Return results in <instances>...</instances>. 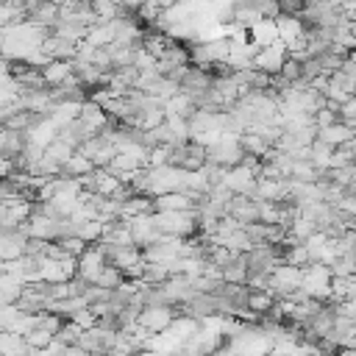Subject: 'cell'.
Listing matches in <instances>:
<instances>
[{
    "label": "cell",
    "mask_w": 356,
    "mask_h": 356,
    "mask_svg": "<svg viewBox=\"0 0 356 356\" xmlns=\"http://www.w3.org/2000/svg\"><path fill=\"white\" fill-rule=\"evenodd\" d=\"M175 320V312H172V306L170 303H156V306H142V312H139V325L142 328H147L150 334H161V331H167V325Z\"/></svg>",
    "instance_id": "52a82bcc"
},
{
    "label": "cell",
    "mask_w": 356,
    "mask_h": 356,
    "mask_svg": "<svg viewBox=\"0 0 356 356\" xmlns=\"http://www.w3.org/2000/svg\"><path fill=\"white\" fill-rule=\"evenodd\" d=\"M125 222L131 225V234H134V245L136 248H147V245H153L161 236V231L153 222V214H136V217H128Z\"/></svg>",
    "instance_id": "7c38bea8"
},
{
    "label": "cell",
    "mask_w": 356,
    "mask_h": 356,
    "mask_svg": "<svg viewBox=\"0 0 356 356\" xmlns=\"http://www.w3.org/2000/svg\"><path fill=\"white\" fill-rule=\"evenodd\" d=\"M286 56H289V53H286V44L278 39V42H273V44H267V47H261V50L256 53V58H253V70L278 75L281 67H284V61H286Z\"/></svg>",
    "instance_id": "ba28073f"
},
{
    "label": "cell",
    "mask_w": 356,
    "mask_h": 356,
    "mask_svg": "<svg viewBox=\"0 0 356 356\" xmlns=\"http://www.w3.org/2000/svg\"><path fill=\"white\" fill-rule=\"evenodd\" d=\"M25 242L28 236L14 228V231H0V261H11V259H19L25 253Z\"/></svg>",
    "instance_id": "5bb4252c"
},
{
    "label": "cell",
    "mask_w": 356,
    "mask_h": 356,
    "mask_svg": "<svg viewBox=\"0 0 356 356\" xmlns=\"http://www.w3.org/2000/svg\"><path fill=\"white\" fill-rule=\"evenodd\" d=\"M3 39H6V25H0V50H3Z\"/></svg>",
    "instance_id": "d590c367"
},
{
    "label": "cell",
    "mask_w": 356,
    "mask_h": 356,
    "mask_svg": "<svg viewBox=\"0 0 356 356\" xmlns=\"http://www.w3.org/2000/svg\"><path fill=\"white\" fill-rule=\"evenodd\" d=\"M36 264H39V281L44 284H61L75 278L78 273V259L72 256H39Z\"/></svg>",
    "instance_id": "7a4b0ae2"
},
{
    "label": "cell",
    "mask_w": 356,
    "mask_h": 356,
    "mask_svg": "<svg viewBox=\"0 0 356 356\" xmlns=\"http://www.w3.org/2000/svg\"><path fill=\"white\" fill-rule=\"evenodd\" d=\"M22 134H25V145L44 150L50 142H56V139H58V125H56L50 117H39V120H36L28 131H22Z\"/></svg>",
    "instance_id": "30bf717a"
},
{
    "label": "cell",
    "mask_w": 356,
    "mask_h": 356,
    "mask_svg": "<svg viewBox=\"0 0 356 356\" xmlns=\"http://www.w3.org/2000/svg\"><path fill=\"white\" fill-rule=\"evenodd\" d=\"M106 264H108V259H106L100 242H92V245L78 256V273H75V275H78L81 281H86V284H95Z\"/></svg>",
    "instance_id": "5b68a950"
},
{
    "label": "cell",
    "mask_w": 356,
    "mask_h": 356,
    "mask_svg": "<svg viewBox=\"0 0 356 356\" xmlns=\"http://www.w3.org/2000/svg\"><path fill=\"white\" fill-rule=\"evenodd\" d=\"M61 17V8L56 0H33V3H25V19L44 28V31H53V25L58 22Z\"/></svg>",
    "instance_id": "8992f818"
},
{
    "label": "cell",
    "mask_w": 356,
    "mask_h": 356,
    "mask_svg": "<svg viewBox=\"0 0 356 356\" xmlns=\"http://www.w3.org/2000/svg\"><path fill=\"white\" fill-rule=\"evenodd\" d=\"M78 147H72L70 142H64V139H56V142H50L47 147H44V156L50 159V161H56L61 170H64V164L70 161V156L75 153Z\"/></svg>",
    "instance_id": "484cf974"
},
{
    "label": "cell",
    "mask_w": 356,
    "mask_h": 356,
    "mask_svg": "<svg viewBox=\"0 0 356 356\" xmlns=\"http://www.w3.org/2000/svg\"><path fill=\"white\" fill-rule=\"evenodd\" d=\"M250 42L253 44H259V47H267V44H273V42H278V25H275V19H259L253 28H250Z\"/></svg>",
    "instance_id": "d6986e66"
},
{
    "label": "cell",
    "mask_w": 356,
    "mask_h": 356,
    "mask_svg": "<svg viewBox=\"0 0 356 356\" xmlns=\"http://www.w3.org/2000/svg\"><path fill=\"white\" fill-rule=\"evenodd\" d=\"M348 58H353V61H356V50H350V53H348Z\"/></svg>",
    "instance_id": "8d00e7d4"
},
{
    "label": "cell",
    "mask_w": 356,
    "mask_h": 356,
    "mask_svg": "<svg viewBox=\"0 0 356 356\" xmlns=\"http://www.w3.org/2000/svg\"><path fill=\"white\" fill-rule=\"evenodd\" d=\"M256 181H259V175H256L250 167H245L242 161L234 164V167H228V170H225V178H222V184H225L234 195H253V192H256Z\"/></svg>",
    "instance_id": "9c48e42d"
},
{
    "label": "cell",
    "mask_w": 356,
    "mask_h": 356,
    "mask_svg": "<svg viewBox=\"0 0 356 356\" xmlns=\"http://www.w3.org/2000/svg\"><path fill=\"white\" fill-rule=\"evenodd\" d=\"M58 245H61V250H64L67 256H72V259H78V256L89 248V242H83V239H81V236H75V234L61 236V239H58Z\"/></svg>",
    "instance_id": "83f0119b"
},
{
    "label": "cell",
    "mask_w": 356,
    "mask_h": 356,
    "mask_svg": "<svg viewBox=\"0 0 356 356\" xmlns=\"http://www.w3.org/2000/svg\"><path fill=\"white\" fill-rule=\"evenodd\" d=\"M331 156H334V147H331V145H325V142H320V139H314V142L309 145V161H312L317 170H331Z\"/></svg>",
    "instance_id": "d4e9b609"
},
{
    "label": "cell",
    "mask_w": 356,
    "mask_h": 356,
    "mask_svg": "<svg viewBox=\"0 0 356 356\" xmlns=\"http://www.w3.org/2000/svg\"><path fill=\"white\" fill-rule=\"evenodd\" d=\"M195 209V200L186 192H164L153 197V211H189Z\"/></svg>",
    "instance_id": "2e32d148"
},
{
    "label": "cell",
    "mask_w": 356,
    "mask_h": 356,
    "mask_svg": "<svg viewBox=\"0 0 356 356\" xmlns=\"http://www.w3.org/2000/svg\"><path fill=\"white\" fill-rule=\"evenodd\" d=\"M53 339H56V334H50L44 325H39V328H33L31 334H25V342H28V348H47Z\"/></svg>",
    "instance_id": "f546056e"
},
{
    "label": "cell",
    "mask_w": 356,
    "mask_h": 356,
    "mask_svg": "<svg viewBox=\"0 0 356 356\" xmlns=\"http://www.w3.org/2000/svg\"><path fill=\"white\" fill-rule=\"evenodd\" d=\"M81 325L78 323H72V320H67L64 325H61V331L56 334V339H61L64 345H78V339H81Z\"/></svg>",
    "instance_id": "4dcf8cb0"
},
{
    "label": "cell",
    "mask_w": 356,
    "mask_h": 356,
    "mask_svg": "<svg viewBox=\"0 0 356 356\" xmlns=\"http://www.w3.org/2000/svg\"><path fill=\"white\" fill-rule=\"evenodd\" d=\"M28 342L22 334L11 331V328H3L0 331V356H28Z\"/></svg>",
    "instance_id": "ac0fdd59"
},
{
    "label": "cell",
    "mask_w": 356,
    "mask_h": 356,
    "mask_svg": "<svg viewBox=\"0 0 356 356\" xmlns=\"http://www.w3.org/2000/svg\"><path fill=\"white\" fill-rule=\"evenodd\" d=\"M286 83H295V81H300L303 78V61H298V58H289L286 56V61H284V67H281V72H278Z\"/></svg>",
    "instance_id": "f1b7e54d"
},
{
    "label": "cell",
    "mask_w": 356,
    "mask_h": 356,
    "mask_svg": "<svg viewBox=\"0 0 356 356\" xmlns=\"http://www.w3.org/2000/svg\"><path fill=\"white\" fill-rule=\"evenodd\" d=\"M300 278H303V267H295V264H275V270L270 273V292L275 298H289L298 286H300Z\"/></svg>",
    "instance_id": "3957f363"
},
{
    "label": "cell",
    "mask_w": 356,
    "mask_h": 356,
    "mask_svg": "<svg viewBox=\"0 0 356 356\" xmlns=\"http://www.w3.org/2000/svg\"><path fill=\"white\" fill-rule=\"evenodd\" d=\"M122 281H125V273H122L120 267H114V264H106L95 284H100V286H106V289H117Z\"/></svg>",
    "instance_id": "4316f807"
},
{
    "label": "cell",
    "mask_w": 356,
    "mask_h": 356,
    "mask_svg": "<svg viewBox=\"0 0 356 356\" xmlns=\"http://www.w3.org/2000/svg\"><path fill=\"white\" fill-rule=\"evenodd\" d=\"M25 278H19V275H14V273H0V303H17L19 298H22V292H25Z\"/></svg>",
    "instance_id": "e0dca14e"
},
{
    "label": "cell",
    "mask_w": 356,
    "mask_h": 356,
    "mask_svg": "<svg viewBox=\"0 0 356 356\" xmlns=\"http://www.w3.org/2000/svg\"><path fill=\"white\" fill-rule=\"evenodd\" d=\"M228 217H234L242 228L259 222V200L253 195H234L228 203Z\"/></svg>",
    "instance_id": "8fae6325"
},
{
    "label": "cell",
    "mask_w": 356,
    "mask_h": 356,
    "mask_svg": "<svg viewBox=\"0 0 356 356\" xmlns=\"http://www.w3.org/2000/svg\"><path fill=\"white\" fill-rule=\"evenodd\" d=\"M273 306H275V295L270 289H250L248 292V309L256 312L259 317L267 314V312H273Z\"/></svg>",
    "instance_id": "7402d4cb"
},
{
    "label": "cell",
    "mask_w": 356,
    "mask_h": 356,
    "mask_svg": "<svg viewBox=\"0 0 356 356\" xmlns=\"http://www.w3.org/2000/svg\"><path fill=\"white\" fill-rule=\"evenodd\" d=\"M67 320H72V323H78L81 328H92V325H97V317H95V312L86 306V309H81V312H75L72 317H67Z\"/></svg>",
    "instance_id": "d6a6232c"
},
{
    "label": "cell",
    "mask_w": 356,
    "mask_h": 356,
    "mask_svg": "<svg viewBox=\"0 0 356 356\" xmlns=\"http://www.w3.org/2000/svg\"><path fill=\"white\" fill-rule=\"evenodd\" d=\"M331 356H356V348H339V350L331 353Z\"/></svg>",
    "instance_id": "e575fe53"
},
{
    "label": "cell",
    "mask_w": 356,
    "mask_h": 356,
    "mask_svg": "<svg viewBox=\"0 0 356 356\" xmlns=\"http://www.w3.org/2000/svg\"><path fill=\"white\" fill-rule=\"evenodd\" d=\"M92 170H95L92 159H89V156H83L81 150H75V153L70 156V161L64 164L61 175H67V178H83V175H89Z\"/></svg>",
    "instance_id": "44dd1931"
},
{
    "label": "cell",
    "mask_w": 356,
    "mask_h": 356,
    "mask_svg": "<svg viewBox=\"0 0 356 356\" xmlns=\"http://www.w3.org/2000/svg\"><path fill=\"white\" fill-rule=\"evenodd\" d=\"M42 78H44V86H47V89L64 86L67 81H72V78H75L72 61H64V58H53L47 67H42Z\"/></svg>",
    "instance_id": "4fadbf2b"
},
{
    "label": "cell",
    "mask_w": 356,
    "mask_h": 356,
    "mask_svg": "<svg viewBox=\"0 0 356 356\" xmlns=\"http://www.w3.org/2000/svg\"><path fill=\"white\" fill-rule=\"evenodd\" d=\"M197 209H189V211H153V222L161 234H170V236H195L197 234Z\"/></svg>",
    "instance_id": "6da1fadb"
},
{
    "label": "cell",
    "mask_w": 356,
    "mask_h": 356,
    "mask_svg": "<svg viewBox=\"0 0 356 356\" xmlns=\"http://www.w3.org/2000/svg\"><path fill=\"white\" fill-rule=\"evenodd\" d=\"M195 108H197V103H195L186 92H181V89H178L170 100H164V114H178V117H186V120H189Z\"/></svg>",
    "instance_id": "ffe728a7"
},
{
    "label": "cell",
    "mask_w": 356,
    "mask_h": 356,
    "mask_svg": "<svg viewBox=\"0 0 356 356\" xmlns=\"http://www.w3.org/2000/svg\"><path fill=\"white\" fill-rule=\"evenodd\" d=\"M14 170H17L14 159H8V156H0V181H3V178H8V175H14Z\"/></svg>",
    "instance_id": "836d02e7"
},
{
    "label": "cell",
    "mask_w": 356,
    "mask_h": 356,
    "mask_svg": "<svg viewBox=\"0 0 356 356\" xmlns=\"http://www.w3.org/2000/svg\"><path fill=\"white\" fill-rule=\"evenodd\" d=\"M337 120H339V111L331 108V106H323L320 111H314V125H317V128H325V125H331V122H337Z\"/></svg>",
    "instance_id": "1f68e13d"
},
{
    "label": "cell",
    "mask_w": 356,
    "mask_h": 356,
    "mask_svg": "<svg viewBox=\"0 0 356 356\" xmlns=\"http://www.w3.org/2000/svg\"><path fill=\"white\" fill-rule=\"evenodd\" d=\"M170 164L172 167H181V170H200L206 164V147L197 145L195 139H186V142H178L172 145L170 150Z\"/></svg>",
    "instance_id": "277c9868"
},
{
    "label": "cell",
    "mask_w": 356,
    "mask_h": 356,
    "mask_svg": "<svg viewBox=\"0 0 356 356\" xmlns=\"http://www.w3.org/2000/svg\"><path fill=\"white\" fill-rule=\"evenodd\" d=\"M239 145H242V150H245V153H250V156H259V159H264V156L270 153V145H267V139H264V136H259V134H253V131H242V136H239Z\"/></svg>",
    "instance_id": "cb8c5ba5"
},
{
    "label": "cell",
    "mask_w": 356,
    "mask_h": 356,
    "mask_svg": "<svg viewBox=\"0 0 356 356\" xmlns=\"http://www.w3.org/2000/svg\"><path fill=\"white\" fill-rule=\"evenodd\" d=\"M325 175V170H317L309 159H295L292 161V170H289V178L292 181H320Z\"/></svg>",
    "instance_id": "603a6c76"
},
{
    "label": "cell",
    "mask_w": 356,
    "mask_h": 356,
    "mask_svg": "<svg viewBox=\"0 0 356 356\" xmlns=\"http://www.w3.org/2000/svg\"><path fill=\"white\" fill-rule=\"evenodd\" d=\"M353 134H356V128L345 125L342 120H337V122H331V125H325V128H317V139L325 142V145H331V147L348 145V142L353 139Z\"/></svg>",
    "instance_id": "9a60e30c"
}]
</instances>
